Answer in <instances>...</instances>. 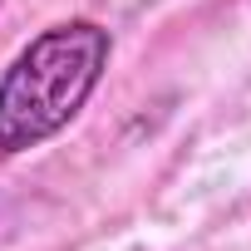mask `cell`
Masks as SVG:
<instances>
[{"instance_id":"obj_1","label":"cell","mask_w":251,"mask_h":251,"mask_svg":"<svg viewBox=\"0 0 251 251\" xmlns=\"http://www.w3.org/2000/svg\"><path fill=\"white\" fill-rule=\"evenodd\" d=\"M113 35L94 20H64L35 35L0 79V163L64 133L99 89Z\"/></svg>"}]
</instances>
